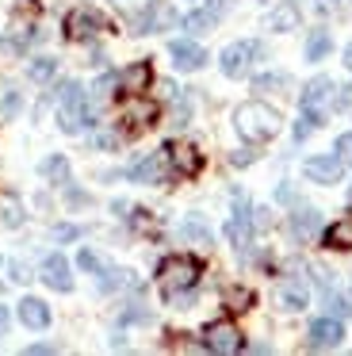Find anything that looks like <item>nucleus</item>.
Wrapping results in <instances>:
<instances>
[{"label":"nucleus","instance_id":"obj_1","mask_svg":"<svg viewBox=\"0 0 352 356\" xmlns=\"http://www.w3.org/2000/svg\"><path fill=\"white\" fill-rule=\"evenodd\" d=\"M234 127H237V134H241L245 142H268V138H275V131H280V111L268 108V104H260V100H249V104H241V108L234 111Z\"/></svg>","mask_w":352,"mask_h":356},{"label":"nucleus","instance_id":"obj_2","mask_svg":"<svg viewBox=\"0 0 352 356\" xmlns=\"http://www.w3.org/2000/svg\"><path fill=\"white\" fill-rule=\"evenodd\" d=\"M92 123V108L88 100H84V88L77 85V81H69V85H61V100H58V127L69 134L84 131V127Z\"/></svg>","mask_w":352,"mask_h":356},{"label":"nucleus","instance_id":"obj_3","mask_svg":"<svg viewBox=\"0 0 352 356\" xmlns=\"http://www.w3.org/2000/svg\"><path fill=\"white\" fill-rule=\"evenodd\" d=\"M157 280H161V291H165L168 299H176V295H184V291H191V287H195L199 264L191 261V257H168V261L161 264Z\"/></svg>","mask_w":352,"mask_h":356},{"label":"nucleus","instance_id":"obj_4","mask_svg":"<svg viewBox=\"0 0 352 356\" xmlns=\"http://www.w3.org/2000/svg\"><path fill=\"white\" fill-rule=\"evenodd\" d=\"M337 104V96H333V81L329 77H314L310 85L303 88V115H310V119H326V111Z\"/></svg>","mask_w":352,"mask_h":356},{"label":"nucleus","instance_id":"obj_5","mask_svg":"<svg viewBox=\"0 0 352 356\" xmlns=\"http://www.w3.org/2000/svg\"><path fill=\"white\" fill-rule=\"evenodd\" d=\"M260 58V47L257 42H234V47H226L222 50V73H226V77H245V73H249V65L257 62Z\"/></svg>","mask_w":352,"mask_h":356},{"label":"nucleus","instance_id":"obj_6","mask_svg":"<svg viewBox=\"0 0 352 356\" xmlns=\"http://www.w3.org/2000/svg\"><path fill=\"white\" fill-rule=\"evenodd\" d=\"M203 345L211 348V353H218V356L237 353V348H241V330H237L234 322H211L203 330Z\"/></svg>","mask_w":352,"mask_h":356},{"label":"nucleus","instance_id":"obj_7","mask_svg":"<svg viewBox=\"0 0 352 356\" xmlns=\"http://www.w3.org/2000/svg\"><path fill=\"white\" fill-rule=\"evenodd\" d=\"M99 31H104V19H99L96 12H88V8L69 12V19H65V35H69V39L84 42V39H92V35H99Z\"/></svg>","mask_w":352,"mask_h":356},{"label":"nucleus","instance_id":"obj_8","mask_svg":"<svg viewBox=\"0 0 352 356\" xmlns=\"http://www.w3.org/2000/svg\"><path fill=\"white\" fill-rule=\"evenodd\" d=\"M341 169H344V161L337 154H321V157H310V161H306V177H310L314 184H337V180H341Z\"/></svg>","mask_w":352,"mask_h":356},{"label":"nucleus","instance_id":"obj_9","mask_svg":"<svg viewBox=\"0 0 352 356\" xmlns=\"http://www.w3.org/2000/svg\"><path fill=\"white\" fill-rule=\"evenodd\" d=\"M226 238L234 241L237 249H245L249 245V238H253V215H249V203L237 195V211H234V218L226 222Z\"/></svg>","mask_w":352,"mask_h":356},{"label":"nucleus","instance_id":"obj_10","mask_svg":"<svg viewBox=\"0 0 352 356\" xmlns=\"http://www.w3.org/2000/svg\"><path fill=\"white\" fill-rule=\"evenodd\" d=\"M38 276L46 280V284L54 287V291H69L73 287V276H69V261L61 253H50L42 261V268H38Z\"/></svg>","mask_w":352,"mask_h":356},{"label":"nucleus","instance_id":"obj_11","mask_svg":"<svg viewBox=\"0 0 352 356\" xmlns=\"http://www.w3.org/2000/svg\"><path fill=\"white\" fill-rule=\"evenodd\" d=\"M344 337L341 330V318H318L310 325V348H337Z\"/></svg>","mask_w":352,"mask_h":356},{"label":"nucleus","instance_id":"obj_12","mask_svg":"<svg viewBox=\"0 0 352 356\" xmlns=\"http://www.w3.org/2000/svg\"><path fill=\"white\" fill-rule=\"evenodd\" d=\"M165 157L173 161L176 172H184V177H195L199 172V154H195V146H188V142H168Z\"/></svg>","mask_w":352,"mask_h":356},{"label":"nucleus","instance_id":"obj_13","mask_svg":"<svg viewBox=\"0 0 352 356\" xmlns=\"http://www.w3.org/2000/svg\"><path fill=\"white\" fill-rule=\"evenodd\" d=\"M168 54H173V65H176V70H199V65L207 62V50L199 47V42H191V39L173 42V47H168Z\"/></svg>","mask_w":352,"mask_h":356},{"label":"nucleus","instance_id":"obj_14","mask_svg":"<svg viewBox=\"0 0 352 356\" xmlns=\"http://www.w3.org/2000/svg\"><path fill=\"white\" fill-rule=\"evenodd\" d=\"M19 322L27 325V330H46L50 325V310H46L42 299H23L19 302Z\"/></svg>","mask_w":352,"mask_h":356},{"label":"nucleus","instance_id":"obj_15","mask_svg":"<svg viewBox=\"0 0 352 356\" xmlns=\"http://www.w3.org/2000/svg\"><path fill=\"white\" fill-rule=\"evenodd\" d=\"M122 119H127L130 127H145V123L157 119V104H153V100H138V92H134V100H127V108H122Z\"/></svg>","mask_w":352,"mask_h":356},{"label":"nucleus","instance_id":"obj_16","mask_svg":"<svg viewBox=\"0 0 352 356\" xmlns=\"http://www.w3.org/2000/svg\"><path fill=\"white\" fill-rule=\"evenodd\" d=\"M145 85H150V65H145V62H134L130 70L119 73V88H122V92H130V96L145 92Z\"/></svg>","mask_w":352,"mask_h":356},{"label":"nucleus","instance_id":"obj_17","mask_svg":"<svg viewBox=\"0 0 352 356\" xmlns=\"http://www.w3.org/2000/svg\"><path fill=\"white\" fill-rule=\"evenodd\" d=\"M161 161H165V154L142 157L138 165H130V180H138V184H153V180H161Z\"/></svg>","mask_w":352,"mask_h":356},{"label":"nucleus","instance_id":"obj_18","mask_svg":"<svg viewBox=\"0 0 352 356\" xmlns=\"http://www.w3.org/2000/svg\"><path fill=\"white\" fill-rule=\"evenodd\" d=\"M280 307L283 310H303L306 307V284H298V280H283L280 284Z\"/></svg>","mask_w":352,"mask_h":356},{"label":"nucleus","instance_id":"obj_19","mask_svg":"<svg viewBox=\"0 0 352 356\" xmlns=\"http://www.w3.org/2000/svg\"><path fill=\"white\" fill-rule=\"evenodd\" d=\"M326 245L329 249H352V215L329 226V230H326Z\"/></svg>","mask_w":352,"mask_h":356},{"label":"nucleus","instance_id":"obj_20","mask_svg":"<svg viewBox=\"0 0 352 356\" xmlns=\"http://www.w3.org/2000/svg\"><path fill=\"white\" fill-rule=\"evenodd\" d=\"M214 24H218V12H214V8H199V12H191V16L184 19V31L203 35V31H211Z\"/></svg>","mask_w":352,"mask_h":356},{"label":"nucleus","instance_id":"obj_21","mask_svg":"<svg viewBox=\"0 0 352 356\" xmlns=\"http://www.w3.org/2000/svg\"><path fill=\"white\" fill-rule=\"evenodd\" d=\"M295 24H298V12L291 8V4H283V8H275L272 16H268V31H291Z\"/></svg>","mask_w":352,"mask_h":356},{"label":"nucleus","instance_id":"obj_22","mask_svg":"<svg viewBox=\"0 0 352 356\" xmlns=\"http://www.w3.org/2000/svg\"><path fill=\"white\" fill-rule=\"evenodd\" d=\"M0 222L4 226H23V203L15 195H4L0 200Z\"/></svg>","mask_w":352,"mask_h":356},{"label":"nucleus","instance_id":"obj_23","mask_svg":"<svg viewBox=\"0 0 352 356\" xmlns=\"http://www.w3.org/2000/svg\"><path fill=\"white\" fill-rule=\"evenodd\" d=\"M329 54V35L326 31H314L310 42H306V62H321Z\"/></svg>","mask_w":352,"mask_h":356},{"label":"nucleus","instance_id":"obj_24","mask_svg":"<svg viewBox=\"0 0 352 356\" xmlns=\"http://www.w3.org/2000/svg\"><path fill=\"white\" fill-rule=\"evenodd\" d=\"M249 302H253V291H245V287H230V291H226V307L234 310V314L249 310Z\"/></svg>","mask_w":352,"mask_h":356},{"label":"nucleus","instance_id":"obj_25","mask_svg":"<svg viewBox=\"0 0 352 356\" xmlns=\"http://www.w3.org/2000/svg\"><path fill=\"white\" fill-rule=\"evenodd\" d=\"M180 234H184L188 241H199V245H207V241H211V230H207L203 222H195V218H188V222L180 226Z\"/></svg>","mask_w":352,"mask_h":356},{"label":"nucleus","instance_id":"obj_26","mask_svg":"<svg viewBox=\"0 0 352 356\" xmlns=\"http://www.w3.org/2000/svg\"><path fill=\"white\" fill-rule=\"evenodd\" d=\"M115 4H119L122 12H127V16H145V12H153L157 8V0H115Z\"/></svg>","mask_w":352,"mask_h":356},{"label":"nucleus","instance_id":"obj_27","mask_svg":"<svg viewBox=\"0 0 352 356\" xmlns=\"http://www.w3.org/2000/svg\"><path fill=\"white\" fill-rule=\"evenodd\" d=\"M54 70H58L54 58H35V62H31V81H50Z\"/></svg>","mask_w":352,"mask_h":356},{"label":"nucleus","instance_id":"obj_28","mask_svg":"<svg viewBox=\"0 0 352 356\" xmlns=\"http://www.w3.org/2000/svg\"><path fill=\"white\" fill-rule=\"evenodd\" d=\"M42 172H46L50 180H65V177H69V161H65V157H50V161L42 165Z\"/></svg>","mask_w":352,"mask_h":356},{"label":"nucleus","instance_id":"obj_29","mask_svg":"<svg viewBox=\"0 0 352 356\" xmlns=\"http://www.w3.org/2000/svg\"><path fill=\"white\" fill-rule=\"evenodd\" d=\"M119 284H127V272H119V268H104V272H99V287H104V291H115Z\"/></svg>","mask_w":352,"mask_h":356},{"label":"nucleus","instance_id":"obj_30","mask_svg":"<svg viewBox=\"0 0 352 356\" xmlns=\"http://www.w3.org/2000/svg\"><path fill=\"white\" fill-rule=\"evenodd\" d=\"M275 88H287V77H280V73L257 77V92H275Z\"/></svg>","mask_w":352,"mask_h":356},{"label":"nucleus","instance_id":"obj_31","mask_svg":"<svg viewBox=\"0 0 352 356\" xmlns=\"http://www.w3.org/2000/svg\"><path fill=\"white\" fill-rule=\"evenodd\" d=\"M314 222H318V218H314V211H298V215H295V234H298V238L314 234Z\"/></svg>","mask_w":352,"mask_h":356},{"label":"nucleus","instance_id":"obj_32","mask_svg":"<svg viewBox=\"0 0 352 356\" xmlns=\"http://www.w3.org/2000/svg\"><path fill=\"white\" fill-rule=\"evenodd\" d=\"M77 261H81V268H88V272H104V261H99L92 249H81V257H77Z\"/></svg>","mask_w":352,"mask_h":356},{"label":"nucleus","instance_id":"obj_33","mask_svg":"<svg viewBox=\"0 0 352 356\" xmlns=\"http://www.w3.org/2000/svg\"><path fill=\"white\" fill-rule=\"evenodd\" d=\"M337 157H341L344 165H352V131L337 138Z\"/></svg>","mask_w":352,"mask_h":356},{"label":"nucleus","instance_id":"obj_34","mask_svg":"<svg viewBox=\"0 0 352 356\" xmlns=\"http://www.w3.org/2000/svg\"><path fill=\"white\" fill-rule=\"evenodd\" d=\"M8 276H12L15 284H27L31 272H27V264H23V261H8Z\"/></svg>","mask_w":352,"mask_h":356},{"label":"nucleus","instance_id":"obj_35","mask_svg":"<svg viewBox=\"0 0 352 356\" xmlns=\"http://www.w3.org/2000/svg\"><path fill=\"white\" fill-rule=\"evenodd\" d=\"M15 111H19V92H8L0 104V115H15Z\"/></svg>","mask_w":352,"mask_h":356},{"label":"nucleus","instance_id":"obj_36","mask_svg":"<svg viewBox=\"0 0 352 356\" xmlns=\"http://www.w3.org/2000/svg\"><path fill=\"white\" fill-rule=\"evenodd\" d=\"M344 4H352V0H314V8L318 12H341Z\"/></svg>","mask_w":352,"mask_h":356},{"label":"nucleus","instance_id":"obj_37","mask_svg":"<svg viewBox=\"0 0 352 356\" xmlns=\"http://www.w3.org/2000/svg\"><path fill=\"white\" fill-rule=\"evenodd\" d=\"M333 108H344V111L352 108V85H344L341 92H337V104H333Z\"/></svg>","mask_w":352,"mask_h":356},{"label":"nucleus","instance_id":"obj_38","mask_svg":"<svg viewBox=\"0 0 352 356\" xmlns=\"http://www.w3.org/2000/svg\"><path fill=\"white\" fill-rule=\"evenodd\" d=\"M329 310H333V318H344V314H352V307L344 299H329Z\"/></svg>","mask_w":352,"mask_h":356},{"label":"nucleus","instance_id":"obj_39","mask_svg":"<svg viewBox=\"0 0 352 356\" xmlns=\"http://www.w3.org/2000/svg\"><path fill=\"white\" fill-rule=\"evenodd\" d=\"M58 238H65V241L77 238V226H58Z\"/></svg>","mask_w":352,"mask_h":356},{"label":"nucleus","instance_id":"obj_40","mask_svg":"<svg viewBox=\"0 0 352 356\" xmlns=\"http://www.w3.org/2000/svg\"><path fill=\"white\" fill-rule=\"evenodd\" d=\"M8 318H12V314H8V307H0V333L8 330Z\"/></svg>","mask_w":352,"mask_h":356},{"label":"nucleus","instance_id":"obj_41","mask_svg":"<svg viewBox=\"0 0 352 356\" xmlns=\"http://www.w3.org/2000/svg\"><path fill=\"white\" fill-rule=\"evenodd\" d=\"M344 65H349V73H352V42H349V50H344Z\"/></svg>","mask_w":352,"mask_h":356},{"label":"nucleus","instance_id":"obj_42","mask_svg":"<svg viewBox=\"0 0 352 356\" xmlns=\"http://www.w3.org/2000/svg\"><path fill=\"white\" fill-rule=\"evenodd\" d=\"M349 200H352V188H349Z\"/></svg>","mask_w":352,"mask_h":356}]
</instances>
